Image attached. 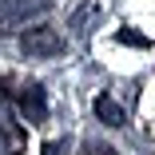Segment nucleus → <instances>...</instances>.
Segmentation results:
<instances>
[{"instance_id": "nucleus-2", "label": "nucleus", "mask_w": 155, "mask_h": 155, "mask_svg": "<svg viewBox=\"0 0 155 155\" xmlns=\"http://www.w3.org/2000/svg\"><path fill=\"white\" fill-rule=\"evenodd\" d=\"M96 115H100V123H107V127H123V123H127L123 107L111 96H96Z\"/></svg>"}, {"instance_id": "nucleus-5", "label": "nucleus", "mask_w": 155, "mask_h": 155, "mask_svg": "<svg viewBox=\"0 0 155 155\" xmlns=\"http://www.w3.org/2000/svg\"><path fill=\"white\" fill-rule=\"evenodd\" d=\"M119 40H127V44H147L139 32H131V28H127V32H119Z\"/></svg>"}, {"instance_id": "nucleus-6", "label": "nucleus", "mask_w": 155, "mask_h": 155, "mask_svg": "<svg viewBox=\"0 0 155 155\" xmlns=\"http://www.w3.org/2000/svg\"><path fill=\"white\" fill-rule=\"evenodd\" d=\"M44 155H64V143H44Z\"/></svg>"}, {"instance_id": "nucleus-3", "label": "nucleus", "mask_w": 155, "mask_h": 155, "mask_svg": "<svg viewBox=\"0 0 155 155\" xmlns=\"http://www.w3.org/2000/svg\"><path fill=\"white\" fill-rule=\"evenodd\" d=\"M16 104L28 111V119H44V115H48V111H44V96H40L36 84H28L24 91H16Z\"/></svg>"}, {"instance_id": "nucleus-4", "label": "nucleus", "mask_w": 155, "mask_h": 155, "mask_svg": "<svg viewBox=\"0 0 155 155\" xmlns=\"http://www.w3.org/2000/svg\"><path fill=\"white\" fill-rule=\"evenodd\" d=\"M0 135H4V147H8L12 155L24 151V127H20L12 115H0Z\"/></svg>"}, {"instance_id": "nucleus-7", "label": "nucleus", "mask_w": 155, "mask_h": 155, "mask_svg": "<svg viewBox=\"0 0 155 155\" xmlns=\"http://www.w3.org/2000/svg\"><path fill=\"white\" fill-rule=\"evenodd\" d=\"M84 155H107V151H100V147H87V151H84Z\"/></svg>"}, {"instance_id": "nucleus-1", "label": "nucleus", "mask_w": 155, "mask_h": 155, "mask_svg": "<svg viewBox=\"0 0 155 155\" xmlns=\"http://www.w3.org/2000/svg\"><path fill=\"white\" fill-rule=\"evenodd\" d=\"M20 48L32 52V56H56L64 52V40H60V32H52L48 24H32L20 32Z\"/></svg>"}]
</instances>
